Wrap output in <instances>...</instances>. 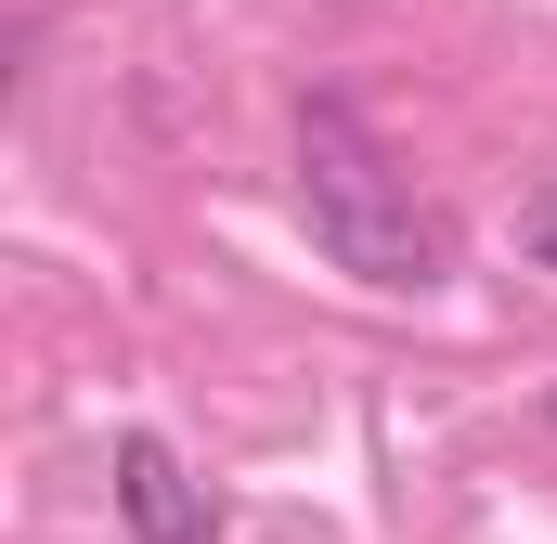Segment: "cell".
Segmentation results:
<instances>
[{"label": "cell", "mask_w": 557, "mask_h": 544, "mask_svg": "<svg viewBox=\"0 0 557 544\" xmlns=\"http://www.w3.org/2000/svg\"><path fill=\"white\" fill-rule=\"evenodd\" d=\"M298 221H311L324 260L350 272V285H376V298H428L454 272V221L416 195V169L363 131L350 91H311L298 104Z\"/></svg>", "instance_id": "cell-1"}, {"label": "cell", "mask_w": 557, "mask_h": 544, "mask_svg": "<svg viewBox=\"0 0 557 544\" xmlns=\"http://www.w3.org/2000/svg\"><path fill=\"white\" fill-rule=\"evenodd\" d=\"M117 519H131V544H208L221 532V493H208L156 428H131V441H117Z\"/></svg>", "instance_id": "cell-2"}, {"label": "cell", "mask_w": 557, "mask_h": 544, "mask_svg": "<svg viewBox=\"0 0 557 544\" xmlns=\"http://www.w3.org/2000/svg\"><path fill=\"white\" fill-rule=\"evenodd\" d=\"M519 247H532V272H557V182H532V208H519Z\"/></svg>", "instance_id": "cell-3"}]
</instances>
